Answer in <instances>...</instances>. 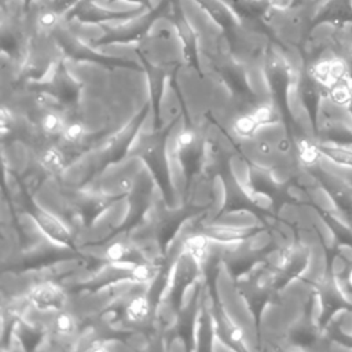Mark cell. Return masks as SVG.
Here are the masks:
<instances>
[{
    "mask_svg": "<svg viewBox=\"0 0 352 352\" xmlns=\"http://www.w3.org/2000/svg\"><path fill=\"white\" fill-rule=\"evenodd\" d=\"M337 253L341 254L352 265V245L348 242H340L337 245Z\"/></svg>",
    "mask_w": 352,
    "mask_h": 352,
    "instance_id": "obj_32",
    "label": "cell"
},
{
    "mask_svg": "<svg viewBox=\"0 0 352 352\" xmlns=\"http://www.w3.org/2000/svg\"><path fill=\"white\" fill-rule=\"evenodd\" d=\"M250 136L257 142L272 146L282 153L292 151V143L287 138V129L282 121L270 120V121L260 122L253 129Z\"/></svg>",
    "mask_w": 352,
    "mask_h": 352,
    "instance_id": "obj_7",
    "label": "cell"
},
{
    "mask_svg": "<svg viewBox=\"0 0 352 352\" xmlns=\"http://www.w3.org/2000/svg\"><path fill=\"white\" fill-rule=\"evenodd\" d=\"M186 129V121L184 117L180 116L169 128L166 138H165V144H164V157L166 161V170H168V177H169V184L173 191V198L177 199V202H182V197L186 191V172L184 166L182 162L180 151L183 150L180 146V133Z\"/></svg>",
    "mask_w": 352,
    "mask_h": 352,
    "instance_id": "obj_3",
    "label": "cell"
},
{
    "mask_svg": "<svg viewBox=\"0 0 352 352\" xmlns=\"http://www.w3.org/2000/svg\"><path fill=\"white\" fill-rule=\"evenodd\" d=\"M3 158L7 166L11 168V170L23 173L29 165L30 154L28 147L22 142L15 140L11 142L8 147H3Z\"/></svg>",
    "mask_w": 352,
    "mask_h": 352,
    "instance_id": "obj_12",
    "label": "cell"
},
{
    "mask_svg": "<svg viewBox=\"0 0 352 352\" xmlns=\"http://www.w3.org/2000/svg\"><path fill=\"white\" fill-rule=\"evenodd\" d=\"M278 217L290 224H297L300 220V206L286 202L279 208Z\"/></svg>",
    "mask_w": 352,
    "mask_h": 352,
    "instance_id": "obj_24",
    "label": "cell"
},
{
    "mask_svg": "<svg viewBox=\"0 0 352 352\" xmlns=\"http://www.w3.org/2000/svg\"><path fill=\"white\" fill-rule=\"evenodd\" d=\"M327 326H331L334 329L337 327L342 336L352 338V308L348 305L337 308L330 315Z\"/></svg>",
    "mask_w": 352,
    "mask_h": 352,
    "instance_id": "obj_17",
    "label": "cell"
},
{
    "mask_svg": "<svg viewBox=\"0 0 352 352\" xmlns=\"http://www.w3.org/2000/svg\"><path fill=\"white\" fill-rule=\"evenodd\" d=\"M314 227L318 231L323 245L326 246V249H334L337 248L338 242H337V234L334 231V228L330 226V223L320 214L318 213L314 221Z\"/></svg>",
    "mask_w": 352,
    "mask_h": 352,
    "instance_id": "obj_18",
    "label": "cell"
},
{
    "mask_svg": "<svg viewBox=\"0 0 352 352\" xmlns=\"http://www.w3.org/2000/svg\"><path fill=\"white\" fill-rule=\"evenodd\" d=\"M323 314H324V296L319 289H316L311 297V312H309V320L315 327L319 326Z\"/></svg>",
    "mask_w": 352,
    "mask_h": 352,
    "instance_id": "obj_20",
    "label": "cell"
},
{
    "mask_svg": "<svg viewBox=\"0 0 352 352\" xmlns=\"http://www.w3.org/2000/svg\"><path fill=\"white\" fill-rule=\"evenodd\" d=\"M250 199V202H253L256 206H258L260 209H271L272 208V198L263 192V191H257L256 188L250 192V195L248 197Z\"/></svg>",
    "mask_w": 352,
    "mask_h": 352,
    "instance_id": "obj_27",
    "label": "cell"
},
{
    "mask_svg": "<svg viewBox=\"0 0 352 352\" xmlns=\"http://www.w3.org/2000/svg\"><path fill=\"white\" fill-rule=\"evenodd\" d=\"M285 98H286V106H287L289 114L293 118V121L297 124L300 131L304 133V138L309 139L311 142H316L318 131H316L315 122L311 118L308 107L304 102L302 92L300 88V81L287 80Z\"/></svg>",
    "mask_w": 352,
    "mask_h": 352,
    "instance_id": "obj_4",
    "label": "cell"
},
{
    "mask_svg": "<svg viewBox=\"0 0 352 352\" xmlns=\"http://www.w3.org/2000/svg\"><path fill=\"white\" fill-rule=\"evenodd\" d=\"M216 293L219 297V302L221 305L223 315L232 326V329H238L243 336L242 346L245 349L256 348L258 338L254 314L252 312L246 298L235 285L224 263L220 265L217 272Z\"/></svg>",
    "mask_w": 352,
    "mask_h": 352,
    "instance_id": "obj_1",
    "label": "cell"
},
{
    "mask_svg": "<svg viewBox=\"0 0 352 352\" xmlns=\"http://www.w3.org/2000/svg\"><path fill=\"white\" fill-rule=\"evenodd\" d=\"M210 349L212 351H231L234 348L231 345L226 344V341H223L220 334L216 330H213L212 340H210Z\"/></svg>",
    "mask_w": 352,
    "mask_h": 352,
    "instance_id": "obj_30",
    "label": "cell"
},
{
    "mask_svg": "<svg viewBox=\"0 0 352 352\" xmlns=\"http://www.w3.org/2000/svg\"><path fill=\"white\" fill-rule=\"evenodd\" d=\"M143 136H154L155 133V114H154V110L153 107L150 106L147 113L144 114L142 122L139 124L138 129L135 131Z\"/></svg>",
    "mask_w": 352,
    "mask_h": 352,
    "instance_id": "obj_23",
    "label": "cell"
},
{
    "mask_svg": "<svg viewBox=\"0 0 352 352\" xmlns=\"http://www.w3.org/2000/svg\"><path fill=\"white\" fill-rule=\"evenodd\" d=\"M294 175H296V177H297L298 184L302 186V187H305V188H312V187H315V186H318V184L322 183L320 179H319L315 173H312L309 169H307L304 164H300V165L297 166Z\"/></svg>",
    "mask_w": 352,
    "mask_h": 352,
    "instance_id": "obj_22",
    "label": "cell"
},
{
    "mask_svg": "<svg viewBox=\"0 0 352 352\" xmlns=\"http://www.w3.org/2000/svg\"><path fill=\"white\" fill-rule=\"evenodd\" d=\"M287 195H289L290 198H293V199H296V201H298V202H304V204H307V202L311 201V197H309V194H308V190H304L302 187L296 186V184H292V186L287 187Z\"/></svg>",
    "mask_w": 352,
    "mask_h": 352,
    "instance_id": "obj_28",
    "label": "cell"
},
{
    "mask_svg": "<svg viewBox=\"0 0 352 352\" xmlns=\"http://www.w3.org/2000/svg\"><path fill=\"white\" fill-rule=\"evenodd\" d=\"M103 349H107V351H121V349H132L128 344H124L118 340H107V341H103V345L100 346Z\"/></svg>",
    "mask_w": 352,
    "mask_h": 352,
    "instance_id": "obj_31",
    "label": "cell"
},
{
    "mask_svg": "<svg viewBox=\"0 0 352 352\" xmlns=\"http://www.w3.org/2000/svg\"><path fill=\"white\" fill-rule=\"evenodd\" d=\"M212 206L210 210H208V221L214 220L220 212L223 210L226 201H227V186L224 183V179L220 175H214L212 179Z\"/></svg>",
    "mask_w": 352,
    "mask_h": 352,
    "instance_id": "obj_15",
    "label": "cell"
},
{
    "mask_svg": "<svg viewBox=\"0 0 352 352\" xmlns=\"http://www.w3.org/2000/svg\"><path fill=\"white\" fill-rule=\"evenodd\" d=\"M131 210H132V202H131L129 197L124 195L122 198L113 201L107 208H104L94 219V221L91 224L116 230L126 221V219L131 216Z\"/></svg>",
    "mask_w": 352,
    "mask_h": 352,
    "instance_id": "obj_8",
    "label": "cell"
},
{
    "mask_svg": "<svg viewBox=\"0 0 352 352\" xmlns=\"http://www.w3.org/2000/svg\"><path fill=\"white\" fill-rule=\"evenodd\" d=\"M37 220L40 221V224L43 226V228L50 234L52 235L54 238L65 242L70 234L73 232L70 226L63 221L62 219H59L58 216H54L48 212H44V210H40L38 214H37Z\"/></svg>",
    "mask_w": 352,
    "mask_h": 352,
    "instance_id": "obj_13",
    "label": "cell"
},
{
    "mask_svg": "<svg viewBox=\"0 0 352 352\" xmlns=\"http://www.w3.org/2000/svg\"><path fill=\"white\" fill-rule=\"evenodd\" d=\"M298 275L314 283L316 287H319L327 279L330 274L327 272V256L323 242L314 243L308 248L307 258Z\"/></svg>",
    "mask_w": 352,
    "mask_h": 352,
    "instance_id": "obj_6",
    "label": "cell"
},
{
    "mask_svg": "<svg viewBox=\"0 0 352 352\" xmlns=\"http://www.w3.org/2000/svg\"><path fill=\"white\" fill-rule=\"evenodd\" d=\"M176 85L187 109L188 120L192 126L201 128L206 120V113L210 110V92L205 76H201L199 69L184 63L176 70Z\"/></svg>",
    "mask_w": 352,
    "mask_h": 352,
    "instance_id": "obj_2",
    "label": "cell"
},
{
    "mask_svg": "<svg viewBox=\"0 0 352 352\" xmlns=\"http://www.w3.org/2000/svg\"><path fill=\"white\" fill-rule=\"evenodd\" d=\"M0 217H1V223L3 224H11V209L7 204L6 199L1 201V212H0Z\"/></svg>",
    "mask_w": 352,
    "mask_h": 352,
    "instance_id": "obj_33",
    "label": "cell"
},
{
    "mask_svg": "<svg viewBox=\"0 0 352 352\" xmlns=\"http://www.w3.org/2000/svg\"><path fill=\"white\" fill-rule=\"evenodd\" d=\"M182 116V103L175 87L172 85L170 76L166 73L162 77L160 100H158V120L161 129L170 126Z\"/></svg>",
    "mask_w": 352,
    "mask_h": 352,
    "instance_id": "obj_5",
    "label": "cell"
},
{
    "mask_svg": "<svg viewBox=\"0 0 352 352\" xmlns=\"http://www.w3.org/2000/svg\"><path fill=\"white\" fill-rule=\"evenodd\" d=\"M147 312H148V302H147L146 296H139L129 301L126 314H128V319L131 322L142 320L143 318H146Z\"/></svg>",
    "mask_w": 352,
    "mask_h": 352,
    "instance_id": "obj_19",
    "label": "cell"
},
{
    "mask_svg": "<svg viewBox=\"0 0 352 352\" xmlns=\"http://www.w3.org/2000/svg\"><path fill=\"white\" fill-rule=\"evenodd\" d=\"M272 242V234L261 230L256 234H253L249 239H248V250L249 252H260L263 249H265L270 243Z\"/></svg>",
    "mask_w": 352,
    "mask_h": 352,
    "instance_id": "obj_21",
    "label": "cell"
},
{
    "mask_svg": "<svg viewBox=\"0 0 352 352\" xmlns=\"http://www.w3.org/2000/svg\"><path fill=\"white\" fill-rule=\"evenodd\" d=\"M169 351H184L186 349V344L184 341L180 338V337H176L173 338V341H170V346L168 348Z\"/></svg>",
    "mask_w": 352,
    "mask_h": 352,
    "instance_id": "obj_34",
    "label": "cell"
},
{
    "mask_svg": "<svg viewBox=\"0 0 352 352\" xmlns=\"http://www.w3.org/2000/svg\"><path fill=\"white\" fill-rule=\"evenodd\" d=\"M261 226V221L258 217L245 209L239 210H231L226 212L223 214H219L214 220L209 221L208 227H223V228H232V230H241V231H250Z\"/></svg>",
    "mask_w": 352,
    "mask_h": 352,
    "instance_id": "obj_10",
    "label": "cell"
},
{
    "mask_svg": "<svg viewBox=\"0 0 352 352\" xmlns=\"http://www.w3.org/2000/svg\"><path fill=\"white\" fill-rule=\"evenodd\" d=\"M94 166L96 165L88 151L78 155L73 162L60 169V180L63 186L70 188L80 187L84 183V180L89 176Z\"/></svg>",
    "mask_w": 352,
    "mask_h": 352,
    "instance_id": "obj_9",
    "label": "cell"
},
{
    "mask_svg": "<svg viewBox=\"0 0 352 352\" xmlns=\"http://www.w3.org/2000/svg\"><path fill=\"white\" fill-rule=\"evenodd\" d=\"M348 280H349V283H351V286H352V268H351V271L348 272Z\"/></svg>",
    "mask_w": 352,
    "mask_h": 352,
    "instance_id": "obj_35",
    "label": "cell"
},
{
    "mask_svg": "<svg viewBox=\"0 0 352 352\" xmlns=\"http://www.w3.org/2000/svg\"><path fill=\"white\" fill-rule=\"evenodd\" d=\"M128 345L132 349H146V344H148V340L146 338V336L143 333H133L129 338H128Z\"/></svg>",
    "mask_w": 352,
    "mask_h": 352,
    "instance_id": "obj_29",
    "label": "cell"
},
{
    "mask_svg": "<svg viewBox=\"0 0 352 352\" xmlns=\"http://www.w3.org/2000/svg\"><path fill=\"white\" fill-rule=\"evenodd\" d=\"M195 293H197V278L192 279L191 282H188L186 285V287L183 289V293L180 297V309L182 311H184L190 307L192 298L195 297Z\"/></svg>",
    "mask_w": 352,
    "mask_h": 352,
    "instance_id": "obj_26",
    "label": "cell"
},
{
    "mask_svg": "<svg viewBox=\"0 0 352 352\" xmlns=\"http://www.w3.org/2000/svg\"><path fill=\"white\" fill-rule=\"evenodd\" d=\"M351 264L341 256V254H336L331 258V264H330V274L333 276H345V274L348 272V267Z\"/></svg>",
    "mask_w": 352,
    "mask_h": 352,
    "instance_id": "obj_25",
    "label": "cell"
},
{
    "mask_svg": "<svg viewBox=\"0 0 352 352\" xmlns=\"http://www.w3.org/2000/svg\"><path fill=\"white\" fill-rule=\"evenodd\" d=\"M228 166L234 182L241 188L242 194L248 198L254 190V187L252 186V170L249 164L238 154H232L228 160Z\"/></svg>",
    "mask_w": 352,
    "mask_h": 352,
    "instance_id": "obj_11",
    "label": "cell"
},
{
    "mask_svg": "<svg viewBox=\"0 0 352 352\" xmlns=\"http://www.w3.org/2000/svg\"><path fill=\"white\" fill-rule=\"evenodd\" d=\"M213 199L212 195V182L209 183L205 177L197 176L194 180V184L190 190V201L192 206L204 208L209 205Z\"/></svg>",
    "mask_w": 352,
    "mask_h": 352,
    "instance_id": "obj_16",
    "label": "cell"
},
{
    "mask_svg": "<svg viewBox=\"0 0 352 352\" xmlns=\"http://www.w3.org/2000/svg\"><path fill=\"white\" fill-rule=\"evenodd\" d=\"M307 190H308V194H309L314 205L318 209L323 210L326 214H330L340 209V206L336 201V197L323 183H320L312 188H307Z\"/></svg>",
    "mask_w": 352,
    "mask_h": 352,
    "instance_id": "obj_14",
    "label": "cell"
}]
</instances>
